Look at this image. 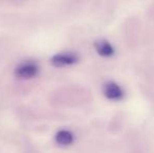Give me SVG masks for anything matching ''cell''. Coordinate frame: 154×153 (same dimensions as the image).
<instances>
[{
	"mask_svg": "<svg viewBox=\"0 0 154 153\" xmlns=\"http://www.w3.org/2000/svg\"><path fill=\"white\" fill-rule=\"evenodd\" d=\"M39 72V66L37 63L32 61L23 62L20 65L17 66L15 70V75L20 79H32L36 77Z\"/></svg>",
	"mask_w": 154,
	"mask_h": 153,
	"instance_id": "cell-1",
	"label": "cell"
},
{
	"mask_svg": "<svg viewBox=\"0 0 154 153\" xmlns=\"http://www.w3.org/2000/svg\"><path fill=\"white\" fill-rule=\"evenodd\" d=\"M78 61V57L75 54H58L51 58V64L56 67L71 65Z\"/></svg>",
	"mask_w": 154,
	"mask_h": 153,
	"instance_id": "cell-2",
	"label": "cell"
},
{
	"mask_svg": "<svg viewBox=\"0 0 154 153\" xmlns=\"http://www.w3.org/2000/svg\"><path fill=\"white\" fill-rule=\"evenodd\" d=\"M104 94L107 99L109 100H120L123 98L124 92L122 88L118 85L116 83L113 82H109V83L105 84L104 86Z\"/></svg>",
	"mask_w": 154,
	"mask_h": 153,
	"instance_id": "cell-3",
	"label": "cell"
},
{
	"mask_svg": "<svg viewBox=\"0 0 154 153\" xmlns=\"http://www.w3.org/2000/svg\"><path fill=\"white\" fill-rule=\"evenodd\" d=\"M95 49H97V54L101 55L102 57H110L114 54V49L112 45L110 44L108 41L105 40H100L94 43Z\"/></svg>",
	"mask_w": 154,
	"mask_h": 153,
	"instance_id": "cell-4",
	"label": "cell"
},
{
	"mask_svg": "<svg viewBox=\"0 0 154 153\" xmlns=\"http://www.w3.org/2000/svg\"><path fill=\"white\" fill-rule=\"evenodd\" d=\"M56 142L59 145L62 146H68L72 144L73 142V134L68 130H60L56 134Z\"/></svg>",
	"mask_w": 154,
	"mask_h": 153,
	"instance_id": "cell-5",
	"label": "cell"
}]
</instances>
